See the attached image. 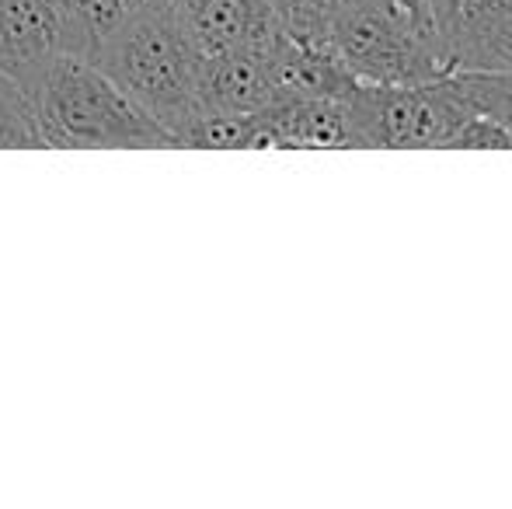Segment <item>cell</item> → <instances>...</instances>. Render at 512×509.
I'll return each mask as SVG.
<instances>
[{
  "label": "cell",
  "instance_id": "7a4b0ae2",
  "mask_svg": "<svg viewBox=\"0 0 512 509\" xmlns=\"http://www.w3.org/2000/svg\"><path fill=\"white\" fill-rule=\"evenodd\" d=\"M95 63L150 119L168 129L171 140L199 109L196 56L185 46L171 11H129Z\"/></svg>",
  "mask_w": 512,
  "mask_h": 509
},
{
  "label": "cell",
  "instance_id": "277c9868",
  "mask_svg": "<svg viewBox=\"0 0 512 509\" xmlns=\"http://www.w3.org/2000/svg\"><path fill=\"white\" fill-rule=\"evenodd\" d=\"M359 150H446L474 116L453 74L425 84H363L345 95Z\"/></svg>",
  "mask_w": 512,
  "mask_h": 509
},
{
  "label": "cell",
  "instance_id": "5b68a950",
  "mask_svg": "<svg viewBox=\"0 0 512 509\" xmlns=\"http://www.w3.org/2000/svg\"><path fill=\"white\" fill-rule=\"evenodd\" d=\"M171 18L196 60L269 53L286 35L283 0H171Z\"/></svg>",
  "mask_w": 512,
  "mask_h": 509
},
{
  "label": "cell",
  "instance_id": "3957f363",
  "mask_svg": "<svg viewBox=\"0 0 512 509\" xmlns=\"http://www.w3.org/2000/svg\"><path fill=\"white\" fill-rule=\"evenodd\" d=\"M324 42L363 84H425L453 74L429 18L401 0H352L324 28Z\"/></svg>",
  "mask_w": 512,
  "mask_h": 509
},
{
  "label": "cell",
  "instance_id": "9a60e30c",
  "mask_svg": "<svg viewBox=\"0 0 512 509\" xmlns=\"http://www.w3.org/2000/svg\"><path fill=\"white\" fill-rule=\"evenodd\" d=\"M401 4H405L408 11H415V14H422V18H425V7H422V0H401Z\"/></svg>",
  "mask_w": 512,
  "mask_h": 509
},
{
  "label": "cell",
  "instance_id": "8fae6325",
  "mask_svg": "<svg viewBox=\"0 0 512 509\" xmlns=\"http://www.w3.org/2000/svg\"><path fill=\"white\" fill-rule=\"evenodd\" d=\"M0 150H46L32 95L0 70Z\"/></svg>",
  "mask_w": 512,
  "mask_h": 509
},
{
  "label": "cell",
  "instance_id": "7c38bea8",
  "mask_svg": "<svg viewBox=\"0 0 512 509\" xmlns=\"http://www.w3.org/2000/svg\"><path fill=\"white\" fill-rule=\"evenodd\" d=\"M453 81L474 112L512 133V70H453Z\"/></svg>",
  "mask_w": 512,
  "mask_h": 509
},
{
  "label": "cell",
  "instance_id": "4fadbf2b",
  "mask_svg": "<svg viewBox=\"0 0 512 509\" xmlns=\"http://www.w3.org/2000/svg\"><path fill=\"white\" fill-rule=\"evenodd\" d=\"M446 150H512V133L506 126H499L495 119L481 116H467V123L450 136Z\"/></svg>",
  "mask_w": 512,
  "mask_h": 509
},
{
  "label": "cell",
  "instance_id": "8992f818",
  "mask_svg": "<svg viewBox=\"0 0 512 509\" xmlns=\"http://www.w3.org/2000/svg\"><path fill=\"white\" fill-rule=\"evenodd\" d=\"M450 70H512V0H422Z\"/></svg>",
  "mask_w": 512,
  "mask_h": 509
},
{
  "label": "cell",
  "instance_id": "5bb4252c",
  "mask_svg": "<svg viewBox=\"0 0 512 509\" xmlns=\"http://www.w3.org/2000/svg\"><path fill=\"white\" fill-rule=\"evenodd\" d=\"M133 11H171V0H129Z\"/></svg>",
  "mask_w": 512,
  "mask_h": 509
},
{
  "label": "cell",
  "instance_id": "6da1fadb",
  "mask_svg": "<svg viewBox=\"0 0 512 509\" xmlns=\"http://www.w3.org/2000/svg\"><path fill=\"white\" fill-rule=\"evenodd\" d=\"M42 143L60 150H168L175 140L98 63L60 53L28 91Z\"/></svg>",
  "mask_w": 512,
  "mask_h": 509
},
{
  "label": "cell",
  "instance_id": "9c48e42d",
  "mask_svg": "<svg viewBox=\"0 0 512 509\" xmlns=\"http://www.w3.org/2000/svg\"><path fill=\"white\" fill-rule=\"evenodd\" d=\"M262 147L283 150H359L345 98H283L258 112Z\"/></svg>",
  "mask_w": 512,
  "mask_h": 509
},
{
  "label": "cell",
  "instance_id": "2e32d148",
  "mask_svg": "<svg viewBox=\"0 0 512 509\" xmlns=\"http://www.w3.org/2000/svg\"><path fill=\"white\" fill-rule=\"evenodd\" d=\"M283 4H286V7H290V0H283Z\"/></svg>",
  "mask_w": 512,
  "mask_h": 509
},
{
  "label": "cell",
  "instance_id": "ba28073f",
  "mask_svg": "<svg viewBox=\"0 0 512 509\" xmlns=\"http://www.w3.org/2000/svg\"><path fill=\"white\" fill-rule=\"evenodd\" d=\"M199 105L220 112L255 116L279 102L276 49L269 53H230L216 60H196Z\"/></svg>",
  "mask_w": 512,
  "mask_h": 509
},
{
  "label": "cell",
  "instance_id": "30bf717a",
  "mask_svg": "<svg viewBox=\"0 0 512 509\" xmlns=\"http://www.w3.org/2000/svg\"><path fill=\"white\" fill-rule=\"evenodd\" d=\"M129 0H56L60 18V49L81 60H98L105 42L129 18Z\"/></svg>",
  "mask_w": 512,
  "mask_h": 509
},
{
  "label": "cell",
  "instance_id": "52a82bcc",
  "mask_svg": "<svg viewBox=\"0 0 512 509\" xmlns=\"http://www.w3.org/2000/svg\"><path fill=\"white\" fill-rule=\"evenodd\" d=\"M60 53L56 0H0V70L7 77L32 91Z\"/></svg>",
  "mask_w": 512,
  "mask_h": 509
}]
</instances>
